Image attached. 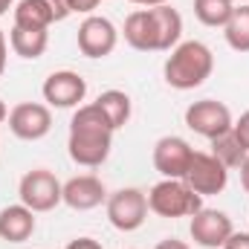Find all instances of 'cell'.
Listing matches in <instances>:
<instances>
[{
  "instance_id": "cell-1",
  "label": "cell",
  "mask_w": 249,
  "mask_h": 249,
  "mask_svg": "<svg viewBox=\"0 0 249 249\" xmlns=\"http://www.w3.org/2000/svg\"><path fill=\"white\" fill-rule=\"evenodd\" d=\"M113 133L116 130L105 119V113L96 107V102L75 107V113L70 119V139H67L70 160L84 168H99L110 157Z\"/></svg>"
},
{
  "instance_id": "cell-2",
  "label": "cell",
  "mask_w": 249,
  "mask_h": 249,
  "mask_svg": "<svg viewBox=\"0 0 249 249\" xmlns=\"http://www.w3.org/2000/svg\"><path fill=\"white\" fill-rule=\"evenodd\" d=\"M214 70V55L203 41H180L171 55L165 58V84L174 90H194L200 87Z\"/></svg>"
},
{
  "instance_id": "cell-3",
  "label": "cell",
  "mask_w": 249,
  "mask_h": 249,
  "mask_svg": "<svg viewBox=\"0 0 249 249\" xmlns=\"http://www.w3.org/2000/svg\"><path fill=\"white\" fill-rule=\"evenodd\" d=\"M148 209L157 217H191L203 209V197L186 186V180H160L148 191Z\"/></svg>"
},
{
  "instance_id": "cell-4",
  "label": "cell",
  "mask_w": 249,
  "mask_h": 249,
  "mask_svg": "<svg viewBox=\"0 0 249 249\" xmlns=\"http://www.w3.org/2000/svg\"><path fill=\"white\" fill-rule=\"evenodd\" d=\"M18 197L35 214L38 212H53L58 203H64V183H58V177L50 168H32L20 177Z\"/></svg>"
},
{
  "instance_id": "cell-5",
  "label": "cell",
  "mask_w": 249,
  "mask_h": 249,
  "mask_svg": "<svg viewBox=\"0 0 249 249\" xmlns=\"http://www.w3.org/2000/svg\"><path fill=\"white\" fill-rule=\"evenodd\" d=\"M107 220L113 229L119 232H136L145 220H148V194L139 188H119L113 194H107Z\"/></svg>"
},
{
  "instance_id": "cell-6",
  "label": "cell",
  "mask_w": 249,
  "mask_h": 249,
  "mask_svg": "<svg viewBox=\"0 0 249 249\" xmlns=\"http://www.w3.org/2000/svg\"><path fill=\"white\" fill-rule=\"evenodd\" d=\"M186 186L200 194V197H212V194H220L226 183H229V168L214 157V154H206V151H194L191 157V165L186 171Z\"/></svg>"
},
{
  "instance_id": "cell-7",
  "label": "cell",
  "mask_w": 249,
  "mask_h": 249,
  "mask_svg": "<svg viewBox=\"0 0 249 249\" xmlns=\"http://www.w3.org/2000/svg\"><path fill=\"white\" fill-rule=\"evenodd\" d=\"M186 124L188 130H194L197 136H206V139H217L220 133L232 130V110L217 102V99H200L194 105L186 107Z\"/></svg>"
},
{
  "instance_id": "cell-8",
  "label": "cell",
  "mask_w": 249,
  "mask_h": 249,
  "mask_svg": "<svg viewBox=\"0 0 249 249\" xmlns=\"http://www.w3.org/2000/svg\"><path fill=\"white\" fill-rule=\"evenodd\" d=\"M78 53L87 58H107L119 44V29L102 15H87L78 26Z\"/></svg>"
},
{
  "instance_id": "cell-9",
  "label": "cell",
  "mask_w": 249,
  "mask_h": 249,
  "mask_svg": "<svg viewBox=\"0 0 249 249\" xmlns=\"http://www.w3.org/2000/svg\"><path fill=\"white\" fill-rule=\"evenodd\" d=\"M9 130L23 142H38L53 130L50 105L41 102H20L9 110Z\"/></svg>"
},
{
  "instance_id": "cell-10",
  "label": "cell",
  "mask_w": 249,
  "mask_h": 249,
  "mask_svg": "<svg viewBox=\"0 0 249 249\" xmlns=\"http://www.w3.org/2000/svg\"><path fill=\"white\" fill-rule=\"evenodd\" d=\"M235 232L232 226V217L220 209H200L191 214V226H188V235L197 247L203 249H220L229 235Z\"/></svg>"
},
{
  "instance_id": "cell-11",
  "label": "cell",
  "mask_w": 249,
  "mask_h": 249,
  "mask_svg": "<svg viewBox=\"0 0 249 249\" xmlns=\"http://www.w3.org/2000/svg\"><path fill=\"white\" fill-rule=\"evenodd\" d=\"M41 93H44V102L50 107H61V110L81 107V102L87 96V81L72 70H55L47 75Z\"/></svg>"
},
{
  "instance_id": "cell-12",
  "label": "cell",
  "mask_w": 249,
  "mask_h": 249,
  "mask_svg": "<svg viewBox=\"0 0 249 249\" xmlns=\"http://www.w3.org/2000/svg\"><path fill=\"white\" fill-rule=\"evenodd\" d=\"M191 157H194V148L183 136H162L154 145V168L165 180H183L191 165Z\"/></svg>"
},
{
  "instance_id": "cell-13",
  "label": "cell",
  "mask_w": 249,
  "mask_h": 249,
  "mask_svg": "<svg viewBox=\"0 0 249 249\" xmlns=\"http://www.w3.org/2000/svg\"><path fill=\"white\" fill-rule=\"evenodd\" d=\"M64 203L72 212H90V209L107 203V188L96 174H78L64 183Z\"/></svg>"
},
{
  "instance_id": "cell-14",
  "label": "cell",
  "mask_w": 249,
  "mask_h": 249,
  "mask_svg": "<svg viewBox=\"0 0 249 249\" xmlns=\"http://www.w3.org/2000/svg\"><path fill=\"white\" fill-rule=\"evenodd\" d=\"M35 235V212L23 203L0 209V238L6 244H23Z\"/></svg>"
},
{
  "instance_id": "cell-15",
  "label": "cell",
  "mask_w": 249,
  "mask_h": 249,
  "mask_svg": "<svg viewBox=\"0 0 249 249\" xmlns=\"http://www.w3.org/2000/svg\"><path fill=\"white\" fill-rule=\"evenodd\" d=\"M151 18H154V32H157V53H171L183 38V15L174 6L162 3L151 9Z\"/></svg>"
},
{
  "instance_id": "cell-16",
  "label": "cell",
  "mask_w": 249,
  "mask_h": 249,
  "mask_svg": "<svg viewBox=\"0 0 249 249\" xmlns=\"http://www.w3.org/2000/svg\"><path fill=\"white\" fill-rule=\"evenodd\" d=\"M127 47L139 50V53H157V32H154V18L151 9H136L124 18L122 29Z\"/></svg>"
},
{
  "instance_id": "cell-17",
  "label": "cell",
  "mask_w": 249,
  "mask_h": 249,
  "mask_svg": "<svg viewBox=\"0 0 249 249\" xmlns=\"http://www.w3.org/2000/svg\"><path fill=\"white\" fill-rule=\"evenodd\" d=\"M47 44H50V32L47 29H23V26H12L9 32V47L15 55L26 58V61H35L47 53Z\"/></svg>"
},
{
  "instance_id": "cell-18",
  "label": "cell",
  "mask_w": 249,
  "mask_h": 249,
  "mask_svg": "<svg viewBox=\"0 0 249 249\" xmlns=\"http://www.w3.org/2000/svg\"><path fill=\"white\" fill-rule=\"evenodd\" d=\"M55 23L53 9L47 6V0H18L15 6V26L23 29H50Z\"/></svg>"
},
{
  "instance_id": "cell-19",
  "label": "cell",
  "mask_w": 249,
  "mask_h": 249,
  "mask_svg": "<svg viewBox=\"0 0 249 249\" xmlns=\"http://www.w3.org/2000/svg\"><path fill=\"white\" fill-rule=\"evenodd\" d=\"M96 107L105 113V119L110 122L113 130L124 127L127 119H130V96L122 93V90H105V93H99Z\"/></svg>"
},
{
  "instance_id": "cell-20",
  "label": "cell",
  "mask_w": 249,
  "mask_h": 249,
  "mask_svg": "<svg viewBox=\"0 0 249 249\" xmlns=\"http://www.w3.org/2000/svg\"><path fill=\"white\" fill-rule=\"evenodd\" d=\"M235 12V0H194V18L203 23V26H212V29H223L229 23Z\"/></svg>"
},
{
  "instance_id": "cell-21",
  "label": "cell",
  "mask_w": 249,
  "mask_h": 249,
  "mask_svg": "<svg viewBox=\"0 0 249 249\" xmlns=\"http://www.w3.org/2000/svg\"><path fill=\"white\" fill-rule=\"evenodd\" d=\"M212 154L226 165V168H241L244 160L249 157V151L241 145V139L235 136V130L220 133L217 139H212Z\"/></svg>"
},
{
  "instance_id": "cell-22",
  "label": "cell",
  "mask_w": 249,
  "mask_h": 249,
  "mask_svg": "<svg viewBox=\"0 0 249 249\" xmlns=\"http://www.w3.org/2000/svg\"><path fill=\"white\" fill-rule=\"evenodd\" d=\"M223 38L235 53H249V6H235L229 23L223 26Z\"/></svg>"
},
{
  "instance_id": "cell-23",
  "label": "cell",
  "mask_w": 249,
  "mask_h": 249,
  "mask_svg": "<svg viewBox=\"0 0 249 249\" xmlns=\"http://www.w3.org/2000/svg\"><path fill=\"white\" fill-rule=\"evenodd\" d=\"M232 130H235V136L241 139V145L249 151V110L247 113H241V119L232 124Z\"/></svg>"
},
{
  "instance_id": "cell-24",
  "label": "cell",
  "mask_w": 249,
  "mask_h": 249,
  "mask_svg": "<svg viewBox=\"0 0 249 249\" xmlns=\"http://www.w3.org/2000/svg\"><path fill=\"white\" fill-rule=\"evenodd\" d=\"M47 6L53 9V18H55V23H58V20H67V18L72 15V9H70V0H47Z\"/></svg>"
},
{
  "instance_id": "cell-25",
  "label": "cell",
  "mask_w": 249,
  "mask_h": 249,
  "mask_svg": "<svg viewBox=\"0 0 249 249\" xmlns=\"http://www.w3.org/2000/svg\"><path fill=\"white\" fill-rule=\"evenodd\" d=\"M220 249H249V232H232Z\"/></svg>"
},
{
  "instance_id": "cell-26",
  "label": "cell",
  "mask_w": 249,
  "mask_h": 249,
  "mask_svg": "<svg viewBox=\"0 0 249 249\" xmlns=\"http://www.w3.org/2000/svg\"><path fill=\"white\" fill-rule=\"evenodd\" d=\"M102 0H70V9L72 12H81V15H90Z\"/></svg>"
},
{
  "instance_id": "cell-27",
  "label": "cell",
  "mask_w": 249,
  "mask_h": 249,
  "mask_svg": "<svg viewBox=\"0 0 249 249\" xmlns=\"http://www.w3.org/2000/svg\"><path fill=\"white\" fill-rule=\"evenodd\" d=\"M67 249H105L96 238H75V241H70Z\"/></svg>"
},
{
  "instance_id": "cell-28",
  "label": "cell",
  "mask_w": 249,
  "mask_h": 249,
  "mask_svg": "<svg viewBox=\"0 0 249 249\" xmlns=\"http://www.w3.org/2000/svg\"><path fill=\"white\" fill-rule=\"evenodd\" d=\"M6 55H9V41H6V35H3V29H0V78H3V72H6Z\"/></svg>"
},
{
  "instance_id": "cell-29",
  "label": "cell",
  "mask_w": 249,
  "mask_h": 249,
  "mask_svg": "<svg viewBox=\"0 0 249 249\" xmlns=\"http://www.w3.org/2000/svg\"><path fill=\"white\" fill-rule=\"evenodd\" d=\"M154 249H191V247H188L186 241H177V238H165V241H160V244H157Z\"/></svg>"
},
{
  "instance_id": "cell-30",
  "label": "cell",
  "mask_w": 249,
  "mask_h": 249,
  "mask_svg": "<svg viewBox=\"0 0 249 249\" xmlns=\"http://www.w3.org/2000/svg\"><path fill=\"white\" fill-rule=\"evenodd\" d=\"M241 186H244V191L249 194V157L244 160V165H241Z\"/></svg>"
},
{
  "instance_id": "cell-31",
  "label": "cell",
  "mask_w": 249,
  "mask_h": 249,
  "mask_svg": "<svg viewBox=\"0 0 249 249\" xmlns=\"http://www.w3.org/2000/svg\"><path fill=\"white\" fill-rule=\"evenodd\" d=\"M127 3H136V6H145V9H154V6H162L168 0H127Z\"/></svg>"
},
{
  "instance_id": "cell-32",
  "label": "cell",
  "mask_w": 249,
  "mask_h": 249,
  "mask_svg": "<svg viewBox=\"0 0 249 249\" xmlns=\"http://www.w3.org/2000/svg\"><path fill=\"white\" fill-rule=\"evenodd\" d=\"M12 6H15V0H0V18H3V15L12 9Z\"/></svg>"
},
{
  "instance_id": "cell-33",
  "label": "cell",
  "mask_w": 249,
  "mask_h": 249,
  "mask_svg": "<svg viewBox=\"0 0 249 249\" xmlns=\"http://www.w3.org/2000/svg\"><path fill=\"white\" fill-rule=\"evenodd\" d=\"M6 119H9V107H6V102L0 99V124L6 122Z\"/></svg>"
}]
</instances>
